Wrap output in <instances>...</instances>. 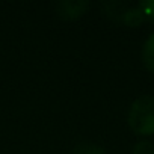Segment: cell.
<instances>
[{
  "label": "cell",
  "mask_w": 154,
  "mask_h": 154,
  "mask_svg": "<svg viewBox=\"0 0 154 154\" xmlns=\"http://www.w3.org/2000/svg\"><path fill=\"white\" fill-rule=\"evenodd\" d=\"M139 8L143 12V15H148L149 18H154V2H142L139 5Z\"/></svg>",
  "instance_id": "cell-6"
},
{
  "label": "cell",
  "mask_w": 154,
  "mask_h": 154,
  "mask_svg": "<svg viewBox=\"0 0 154 154\" xmlns=\"http://www.w3.org/2000/svg\"><path fill=\"white\" fill-rule=\"evenodd\" d=\"M131 154H154V143L148 140L137 142L131 151Z\"/></svg>",
  "instance_id": "cell-5"
},
{
  "label": "cell",
  "mask_w": 154,
  "mask_h": 154,
  "mask_svg": "<svg viewBox=\"0 0 154 154\" xmlns=\"http://www.w3.org/2000/svg\"><path fill=\"white\" fill-rule=\"evenodd\" d=\"M142 60L145 66L154 72V33L149 35V38L145 41L142 47Z\"/></svg>",
  "instance_id": "cell-3"
},
{
  "label": "cell",
  "mask_w": 154,
  "mask_h": 154,
  "mask_svg": "<svg viewBox=\"0 0 154 154\" xmlns=\"http://www.w3.org/2000/svg\"><path fill=\"white\" fill-rule=\"evenodd\" d=\"M72 154H106V151L101 146L95 145V143L82 142L72 149Z\"/></svg>",
  "instance_id": "cell-4"
},
{
  "label": "cell",
  "mask_w": 154,
  "mask_h": 154,
  "mask_svg": "<svg viewBox=\"0 0 154 154\" xmlns=\"http://www.w3.org/2000/svg\"><path fill=\"white\" fill-rule=\"evenodd\" d=\"M89 3L86 2H82V0H75V2H59L56 3V8H57V14L63 18H68V20H72V18H77L80 17L82 14L86 12Z\"/></svg>",
  "instance_id": "cell-2"
},
{
  "label": "cell",
  "mask_w": 154,
  "mask_h": 154,
  "mask_svg": "<svg viewBox=\"0 0 154 154\" xmlns=\"http://www.w3.org/2000/svg\"><path fill=\"white\" fill-rule=\"evenodd\" d=\"M128 124L137 134L154 133V97L142 95L136 98L128 112Z\"/></svg>",
  "instance_id": "cell-1"
}]
</instances>
